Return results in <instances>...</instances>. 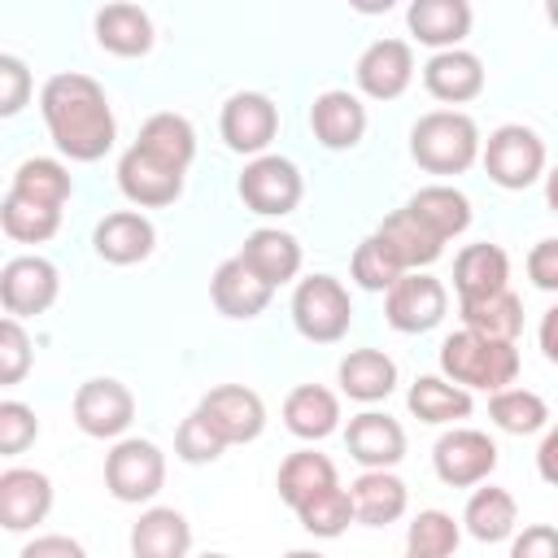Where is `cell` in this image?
Wrapping results in <instances>:
<instances>
[{"mask_svg":"<svg viewBox=\"0 0 558 558\" xmlns=\"http://www.w3.org/2000/svg\"><path fill=\"white\" fill-rule=\"evenodd\" d=\"M52 510V480L35 466H9L0 475V523L4 532H26Z\"/></svg>","mask_w":558,"mask_h":558,"instance_id":"obj_15","label":"cell"},{"mask_svg":"<svg viewBox=\"0 0 558 558\" xmlns=\"http://www.w3.org/2000/svg\"><path fill=\"white\" fill-rule=\"evenodd\" d=\"M488 418L510 436H532L549 423V405L532 388H501L488 397Z\"/></svg>","mask_w":558,"mask_h":558,"instance_id":"obj_39","label":"cell"},{"mask_svg":"<svg viewBox=\"0 0 558 558\" xmlns=\"http://www.w3.org/2000/svg\"><path fill=\"white\" fill-rule=\"evenodd\" d=\"M96 44L113 57H144L153 48V17L140 4H105L96 13Z\"/></svg>","mask_w":558,"mask_h":558,"instance_id":"obj_32","label":"cell"},{"mask_svg":"<svg viewBox=\"0 0 558 558\" xmlns=\"http://www.w3.org/2000/svg\"><path fill=\"white\" fill-rule=\"evenodd\" d=\"M283 558H327V554H318V549H288Z\"/></svg>","mask_w":558,"mask_h":558,"instance_id":"obj_53","label":"cell"},{"mask_svg":"<svg viewBox=\"0 0 558 558\" xmlns=\"http://www.w3.org/2000/svg\"><path fill=\"white\" fill-rule=\"evenodd\" d=\"M61 292V275L48 257L26 253V257H9L0 270V301L9 318H31L44 314Z\"/></svg>","mask_w":558,"mask_h":558,"instance_id":"obj_10","label":"cell"},{"mask_svg":"<svg viewBox=\"0 0 558 558\" xmlns=\"http://www.w3.org/2000/svg\"><path fill=\"white\" fill-rule=\"evenodd\" d=\"M480 126L462 109H432L410 126V157L427 174H462L480 161Z\"/></svg>","mask_w":558,"mask_h":558,"instance_id":"obj_2","label":"cell"},{"mask_svg":"<svg viewBox=\"0 0 558 558\" xmlns=\"http://www.w3.org/2000/svg\"><path fill=\"white\" fill-rule=\"evenodd\" d=\"M240 257H244L270 288L292 283V279L301 275V244H296L292 231H279V227H257V231H248Z\"/></svg>","mask_w":558,"mask_h":558,"instance_id":"obj_24","label":"cell"},{"mask_svg":"<svg viewBox=\"0 0 558 558\" xmlns=\"http://www.w3.org/2000/svg\"><path fill=\"white\" fill-rule=\"evenodd\" d=\"M235 192H240V201H244L253 214H262V218H283V214H292V209L301 205L305 179H301L296 161H288V157H279V153H262V157H253V161L244 166Z\"/></svg>","mask_w":558,"mask_h":558,"instance_id":"obj_6","label":"cell"},{"mask_svg":"<svg viewBox=\"0 0 558 558\" xmlns=\"http://www.w3.org/2000/svg\"><path fill=\"white\" fill-rule=\"evenodd\" d=\"M9 192H17V196H26V201H39V205L61 209V205L70 201L74 183H70V170H65L61 161H52V157H31V161H22V166L13 170Z\"/></svg>","mask_w":558,"mask_h":558,"instance_id":"obj_38","label":"cell"},{"mask_svg":"<svg viewBox=\"0 0 558 558\" xmlns=\"http://www.w3.org/2000/svg\"><path fill=\"white\" fill-rule=\"evenodd\" d=\"M17 558H87V549L74 541V536H61V532H48V536H35L31 545H22Z\"/></svg>","mask_w":558,"mask_h":558,"instance_id":"obj_49","label":"cell"},{"mask_svg":"<svg viewBox=\"0 0 558 558\" xmlns=\"http://www.w3.org/2000/svg\"><path fill=\"white\" fill-rule=\"evenodd\" d=\"M527 279L541 292H558V235L532 244V253H527Z\"/></svg>","mask_w":558,"mask_h":558,"instance_id":"obj_48","label":"cell"},{"mask_svg":"<svg viewBox=\"0 0 558 558\" xmlns=\"http://www.w3.org/2000/svg\"><path fill=\"white\" fill-rule=\"evenodd\" d=\"M344 445H349V458L362 471H392L405 458V432H401V423L388 418V414H379V410L353 414L349 427H344Z\"/></svg>","mask_w":558,"mask_h":558,"instance_id":"obj_14","label":"cell"},{"mask_svg":"<svg viewBox=\"0 0 558 558\" xmlns=\"http://www.w3.org/2000/svg\"><path fill=\"white\" fill-rule=\"evenodd\" d=\"M405 558H418V554H405Z\"/></svg>","mask_w":558,"mask_h":558,"instance_id":"obj_56","label":"cell"},{"mask_svg":"<svg viewBox=\"0 0 558 558\" xmlns=\"http://www.w3.org/2000/svg\"><path fill=\"white\" fill-rule=\"evenodd\" d=\"M462 523H466V532H471L475 541L497 545V541H510V536H514V527H519V506H514V497H510L506 488L488 484V488H475V493H471V501H466V510H462Z\"/></svg>","mask_w":558,"mask_h":558,"instance_id":"obj_34","label":"cell"},{"mask_svg":"<svg viewBox=\"0 0 558 558\" xmlns=\"http://www.w3.org/2000/svg\"><path fill=\"white\" fill-rule=\"evenodd\" d=\"M536 471H541L545 484L558 488V423L545 432V440H541V449H536Z\"/></svg>","mask_w":558,"mask_h":558,"instance_id":"obj_50","label":"cell"},{"mask_svg":"<svg viewBox=\"0 0 558 558\" xmlns=\"http://www.w3.org/2000/svg\"><path fill=\"white\" fill-rule=\"evenodd\" d=\"M92 244H96V257L109 262V266H135L153 253L157 244V227L140 214V209H118V214H105L92 231Z\"/></svg>","mask_w":558,"mask_h":558,"instance_id":"obj_18","label":"cell"},{"mask_svg":"<svg viewBox=\"0 0 558 558\" xmlns=\"http://www.w3.org/2000/svg\"><path fill=\"white\" fill-rule=\"evenodd\" d=\"M405 26L418 44L449 52L471 35V4L466 0H414L405 9Z\"/></svg>","mask_w":558,"mask_h":558,"instance_id":"obj_21","label":"cell"},{"mask_svg":"<svg viewBox=\"0 0 558 558\" xmlns=\"http://www.w3.org/2000/svg\"><path fill=\"white\" fill-rule=\"evenodd\" d=\"M209 296H214L218 314H227V318H257V314L270 305L275 288L235 253V257H227V262L214 270Z\"/></svg>","mask_w":558,"mask_h":558,"instance_id":"obj_19","label":"cell"},{"mask_svg":"<svg viewBox=\"0 0 558 558\" xmlns=\"http://www.w3.org/2000/svg\"><path fill=\"white\" fill-rule=\"evenodd\" d=\"M440 371L449 384L458 388H484V392H501L514 384L519 375V349L506 344V340H488V336H475V331H453L445 336L440 344Z\"/></svg>","mask_w":558,"mask_h":558,"instance_id":"obj_3","label":"cell"},{"mask_svg":"<svg viewBox=\"0 0 558 558\" xmlns=\"http://www.w3.org/2000/svg\"><path fill=\"white\" fill-rule=\"evenodd\" d=\"M357 87L371 100H397L414 78V52L405 39H375L357 57Z\"/></svg>","mask_w":558,"mask_h":558,"instance_id":"obj_16","label":"cell"},{"mask_svg":"<svg viewBox=\"0 0 558 558\" xmlns=\"http://www.w3.org/2000/svg\"><path fill=\"white\" fill-rule=\"evenodd\" d=\"M510 279V257L501 244H466L453 257V288L458 301H480V296H497L506 292Z\"/></svg>","mask_w":558,"mask_h":558,"instance_id":"obj_23","label":"cell"},{"mask_svg":"<svg viewBox=\"0 0 558 558\" xmlns=\"http://www.w3.org/2000/svg\"><path fill=\"white\" fill-rule=\"evenodd\" d=\"M283 427L301 440H323L340 427V401L323 384H301L283 397Z\"/></svg>","mask_w":558,"mask_h":558,"instance_id":"obj_30","label":"cell"},{"mask_svg":"<svg viewBox=\"0 0 558 558\" xmlns=\"http://www.w3.org/2000/svg\"><path fill=\"white\" fill-rule=\"evenodd\" d=\"M423 87L445 100V105H466L484 92V61L466 48H449V52H436L427 65H423Z\"/></svg>","mask_w":558,"mask_h":558,"instance_id":"obj_22","label":"cell"},{"mask_svg":"<svg viewBox=\"0 0 558 558\" xmlns=\"http://www.w3.org/2000/svg\"><path fill=\"white\" fill-rule=\"evenodd\" d=\"M432 466L440 475V484L449 488H475L497 471V445L488 432L475 427H453L436 440L432 449Z\"/></svg>","mask_w":558,"mask_h":558,"instance_id":"obj_9","label":"cell"},{"mask_svg":"<svg viewBox=\"0 0 558 558\" xmlns=\"http://www.w3.org/2000/svg\"><path fill=\"white\" fill-rule=\"evenodd\" d=\"M118 187L131 205H144V209H161V205H174L183 196V174L179 170H166L161 161L144 157L135 144L122 153L118 161Z\"/></svg>","mask_w":558,"mask_h":558,"instance_id":"obj_20","label":"cell"},{"mask_svg":"<svg viewBox=\"0 0 558 558\" xmlns=\"http://www.w3.org/2000/svg\"><path fill=\"white\" fill-rule=\"evenodd\" d=\"M336 375H340L344 397H353L362 405H375V401H384L397 388V362L384 349H349L340 357Z\"/></svg>","mask_w":558,"mask_h":558,"instance_id":"obj_29","label":"cell"},{"mask_svg":"<svg viewBox=\"0 0 558 558\" xmlns=\"http://www.w3.org/2000/svg\"><path fill=\"white\" fill-rule=\"evenodd\" d=\"M349 275H353V283L366 288V292H388L405 270H401V262L384 248L379 235H366V240L353 248V257H349Z\"/></svg>","mask_w":558,"mask_h":558,"instance_id":"obj_42","label":"cell"},{"mask_svg":"<svg viewBox=\"0 0 558 558\" xmlns=\"http://www.w3.org/2000/svg\"><path fill=\"white\" fill-rule=\"evenodd\" d=\"M379 240H384V248L401 262V270L410 275V270H423V266H432L440 253H445V240L436 235V231H427L410 209H397V214H388L384 222H379V231H375Z\"/></svg>","mask_w":558,"mask_h":558,"instance_id":"obj_28","label":"cell"},{"mask_svg":"<svg viewBox=\"0 0 558 558\" xmlns=\"http://www.w3.org/2000/svg\"><path fill=\"white\" fill-rule=\"evenodd\" d=\"M35 436H39L35 410L22 405V401H0V453L13 458V453H22Z\"/></svg>","mask_w":558,"mask_h":558,"instance_id":"obj_44","label":"cell"},{"mask_svg":"<svg viewBox=\"0 0 558 558\" xmlns=\"http://www.w3.org/2000/svg\"><path fill=\"white\" fill-rule=\"evenodd\" d=\"M462 310V327L475 331V336H488V340H506L514 344L519 331H523V301L506 288L497 296H480V301H458Z\"/></svg>","mask_w":558,"mask_h":558,"instance_id":"obj_35","label":"cell"},{"mask_svg":"<svg viewBox=\"0 0 558 558\" xmlns=\"http://www.w3.org/2000/svg\"><path fill=\"white\" fill-rule=\"evenodd\" d=\"M0 227L17 244H44V240H52L61 231V209L39 205V201H26L17 192H4V201H0Z\"/></svg>","mask_w":558,"mask_h":558,"instance_id":"obj_37","label":"cell"},{"mask_svg":"<svg viewBox=\"0 0 558 558\" xmlns=\"http://www.w3.org/2000/svg\"><path fill=\"white\" fill-rule=\"evenodd\" d=\"M536 340H541V353L558 366V305L554 310H545V318H541V331H536Z\"/></svg>","mask_w":558,"mask_h":558,"instance_id":"obj_51","label":"cell"},{"mask_svg":"<svg viewBox=\"0 0 558 558\" xmlns=\"http://www.w3.org/2000/svg\"><path fill=\"white\" fill-rule=\"evenodd\" d=\"M349 497H353V514L357 523L366 527H388L405 514L410 506V488L392 475V471H362L353 484H349Z\"/></svg>","mask_w":558,"mask_h":558,"instance_id":"obj_25","label":"cell"},{"mask_svg":"<svg viewBox=\"0 0 558 558\" xmlns=\"http://www.w3.org/2000/svg\"><path fill=\"white\" fill-rule=\"evenodd\" d=\"M458 541H462V527L445 510H418L405 527V554H418V558H453Z\"/></svg>","mask_w":558,"mask_h":558,"instance_id":"obj_40","label":"cell"},{"mask_svg":"<svg viewBox=\"0 0 558 558\" xmlns=\"http://www.w3.org/2000/svg\"><path fill=\"white\" fill-rule=\"evenodd\" d=\"M405 405H410V414L418 423H436L440 427V423H458V418L471 414V392L458 388V384H449L445 375H418L410 384Z\"/></svg>","mask_w":558,"mask_h":558,"instance_id":"obj_36","label":"cell"},{"mask_svg":"<svg viewBox=\"0 0 558 558\" xmlns=\"http://www.w3.org/2000/svg\"><path fill=\"white\" fill-rule=\"evenodd\" d=\"M218 131H222V140H227L231 153L262 157V153L270 148V140L279 135V109H275V100L262 96V92H235V96L222 105Z\"/></svg>","mask_w":558,"mask_h":558,"instance_id":"obj_11","label":"cell"},{"mask_svg":"<svg viewBox=\"0 0 558 558\" xmlns=\"http://www.w3.org/2000/svg\"><path fill=\"white\" fill-rule=\"evenodd\" d=\"M545 201H549V209L558 214V166L545 174Z\"/></svg>","mask_w":558,"mask_h":558,"instance_id":"obj_52","label":"cell"},{"mask_svg":"<svg viewBox=\"0 0 558 558\" xmlns=\"http://www.w3.org/2000/svg\"><path fill=\"white\" fill-rule=\"evenodd\" d=\"M31 371V340L17 318L0 323V384H17Z\"/></svg>","mask_w":558,"mask_h":558,"instance_id":"obj_45","label":"cell"},{"mask_svg":"<svg viewBox=\"0 0 558 558\" xmlns=\"http://www.w3.org/2000/svg\"><path fill=\"white\" fill-rule=\"evenodd\" d=\"M39 113H44L52 144L70 161H100L113 148L118 122H113L105 87L92 74H78V70L52 74L39 92Z\"/></svg>","mask_w":558,"mask_h":558,"instance_id":"obj_1","label":"cell"},{"mask_svg":"<svg viewBox=\"0 0 558 558\" xmlns=\"http://www.w3.org/2000/svg\"><path fill=\"white\" fill-rule=\"evenodd\" d=\"M201 558H231V554H201Z\"/></svg>","mask_w":558,"mask_h":558,"instance_id":"obj_55","label":"cell"},{"mask_svg":"<svg viewBox=\"0 0 558 558\" xmlns=\"http://www.w3.org/2000/svg\"><path fill=\"white\" fill-rule=\"evenodd\" d=\"M135 148H140L144 157L161 161L166 170H179V174H183V170L192 166V157H196V131H192V122H187L183 113H153V118L140 126Z\"/></svg>","mask_w":558,"mask_h":558,"instance_id":"obj_27","label":"cell"},{"mask_svg":"<svg viewBox=\"0 0 558 558\" xmlns=\"http://www.w3.org/2000/svg\"><path fill=\"white\" fill-rule=\"evenodd\" d=\"M480 161L497 187L523 192L545 174V140L523 122H506L484 140Z\"/></svg>","mask_w":558,"mask_h":558,"instance_id":"obj_5","label":"cell"},{"mask_svg":"<svg viewBox=\"0 0 558 558\" xmlns=\"http://www.w3.org/2000/svg\"><path fill=\"white\" fill-rule=\"evenodd\" d=\"M192 527L174 506H153L131 527V554L135 558H187Z\"/></svg>","mask_w":558,"mask_h":558,"instance_id":"obj_26","label":"cell"},{"mask_svg":"<svg viewBox=\"0 0 558 558\" xmlns=\"http://www.w3.org/2000/svg\"><path fill=\"white\" fill-rule=\"evenodd\" d=\"M510 558H558V527L554 523H527L510 536Z\"/></svg>","mask_w":558,"mask_h":558,"instance_id":"obj_47","label":"cell"},{"mask_svg":"<svg viewBox=\"0 0 558 558\" xmlns=\"http://www.w3.org/2000/svg\"><path fill=\"white\" fill-rule=\"evenodd\" d=\"M131 418H135V397H131V388L122 379L105 375V379L78 384V392H74L78 432H87L96 440H113V436H122L131 427Z\"/></svg>","mask_w":558,"mask_h":558,"instance_id":"obj_12","label":"cell"},{"mask_svg":"<svg viewBox=\"0 0 558 558\" xmlns=\"http://www.w3.org/2000/svg\"><path fill=\"white\" fill-rule=\"evenodd\" d=\"M196 410L205 414V423H209L227 445H248V440H257L262 427H266V405H262V397H257L253 388H244V384H218V388H209Z\"/></svg>","mask_w":558,"mask_h":558,"instance_id":"obj_13","label":"cell"},{"mask_svg":"<svg viewBox=\"0 0 558 558\" xmlns=\"http://www.w3.org/2000/svg\"><path fill=\"white\" fill-rule=\"evenodd\" d=\"M166 484V453L153 445V440H140V436H126L109 449L105 458V488L126 501V506H140V501H153Z\"/></svg>","mask_w":558,"mask_h":558,"instance_id":"obj_7","label":"cell"},{"mask_svg":"<svg viewBox=\"0 0 558 558\" xmlns=\"http://www.w3.org/2000/svg\"><path fill=\"white\" fill-rule=\"evenodd\" d=\"M26 96H31V70H26V61L13 57V52H0V113L4 118L22 113Z\"/></svg>","mask_w":558,"mask_h":558,"instance_id":"obj_46","label":"cell"},{"mask_svg":"<svg viewBox=\"0 0 558 558\" xmlns=\"http://www.w3.org/2000/svg\"><path fill=\"white\" fill-rule=\"evenodd\" d=\"M445 310H449L445 283L432 279V275H423V270L401 275V279L384 292V318H388V327L401 331V336H423V331H432V327L445 318Z\"/></svg>","mask_w":558,"mask_h":558,"instance_id":"obj_8","label":"cell"},{"mask_svg":"<svg viewBox=\"0 0 558 558\" xmlns=\"http://www.w3.org/2000/svg\"><path fill=\"white\" fill-rule=\"evenodd\" d=\"M310 131L323 148L331 153H344V148H357L362 135H366V105L344 92V87H331L323 96H314L310 105Z\"/></svg>","mask_w":558,"mask_h":558,"instance_id":"obj_17","label":"cell"},{"mask_svg":"<svg viewBox=\"0 0 558 558\" xmlns=\"http://www.w3.org/2000/svg\"><path fill=\"white\" fill-rule=\"evenodd\" d=\"M296 519H301V527L310 532V536H323V541H336L349 523H357V514H353V497H349V488H327V493H318L314 501H305L301 510H296Z\"/></svg>","mask_w":558,"mask_h":558,"instance_id":"obj_41","label":"cell"},{"mask_svg":"<svg viewBox=\"0 0 558 558\" xmlns=\"http://www.w3.org/2000/svg\"><path fill=\"white\" fill-rule=\"evenodd\" d=\"M545 17H549V22L558 26V0H549V4H545Z\"/></svg>","mask_w":558,"mask_h":558,"instance_id":"obj_54","label":"cell"},{"mask_svg":"<svg viewBox=\"0 0 558 558\" xmlns=\"http://www.w3.org/2000/svg\"><path fill=\"white\" fill-rule=\"evenodd\" d=\"M405 209H410L427 231H436L445 244L471 227V201H466L458 187H449V183H427V187H418V192L405 201Z\"/></svg>","mask_w":558,"mask_h":558,"instance_id":"obj_33","label":"cell"},{"mask_svg":"<svg viewBox=\"0 0 558 558\" xmlns=\"http://www.w3.org/2000/svg\"><path fill=\"white\" fill-rule=\"evenodd\" d=\"M292 323L314 344L344 340L349 336V323H353L349 288L336 275H310V279H301L296 292H292Z\"/></svg>","mask_w":558,"mask_h":558,"instance_id":"obj_4","label":"cell"},{"mask_svg":"<svg viewBox=\"0 0 558 558\" xmlns=\"http://www.w3.org/2000/svg\"><path fill=\"white\" fill-rule=\"evenodd\" d=\"M222 449H227V440L205 423L201 410H192V414L179 423V432H174V453H179L183 462H192V466H201V462H218Z\"/></svg>","mask_w":558,"mask_h":558,"instance_id":"obj_43","label":"cell"},{"mask_svg":"<svg viewBox=\"0 0 558 558\" xmlns=\"http://www.w3.org/2000/svg\"><path fill=\"white\" fill-rule=\"evenodd\" d=\"M336 484H340V480H336V462H331L327 453H314V449L288 453V458L279 462V480H275L283 506H292V510H301L305 501H314L318 493H327V488H336Z\"/></svg>","mask_w":558,"mask_h":558,"instance_id":"obj_31","label":"cell"}]
</instances>
